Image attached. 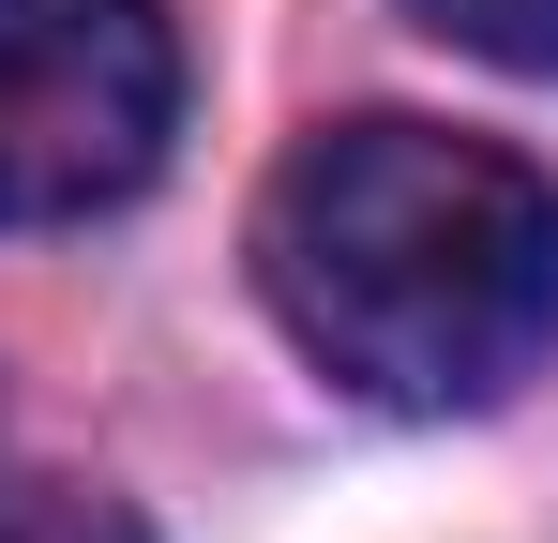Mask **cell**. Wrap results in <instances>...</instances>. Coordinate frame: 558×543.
<instances>
[{"instance_id": "obj_1", "label": "cell", "mask_w": 558, "mask_h": 543, "mask_svg": "<svg viewBox=\"0 0 558 543\" xmlns=\"http://www.w3.org/2000/svg\"><path fill=\"white\" fill-rule=\"evenodd\" d=\"M257 287L363 408H498L558 348V181L453 121H332L257 196Z\"/></svg>"}, {"instance_id": "obj_2", "label": "cell", "mask_w": 558, "mask_h": 543, "mask_svg": "<svg viewBox=\"0 0 558 543\" xmlns=\"http://www.w3.org/2000/svg\"><path fill=\"white\" fill-rule=\"evenodd\" d=\"M182 136L167 0H0V227L121 212Z\"/></svg>"}, {"instance_id": "obj_3", "label": "cell", "mask_w": 558, "mask_h": 543, "mask_svg": "<svg viewBox=\"0 0 558 543\" xmlns=\"http://www.w3.org/2000/svg\"><path fill=\"white\" fill-rule=\"evenodd\" d=\"M438 46L498 61V76H558V0H408Z\"/></svg>"}, {"instance_id": "obj_4", "label": "cell", "mask_w": 558, "mask_h": 543, "mask_svg": "<svg viewBox=\"0 0 558 543\" xmlns=\"http://www.w3.org/2000/svg\"><path fill=\"white\" fill-rule=\"evenodd\" d=\"M0 543H151L121 498H92V483H46V498H15L0 514Z\"/></svg>"}]
</instances>
